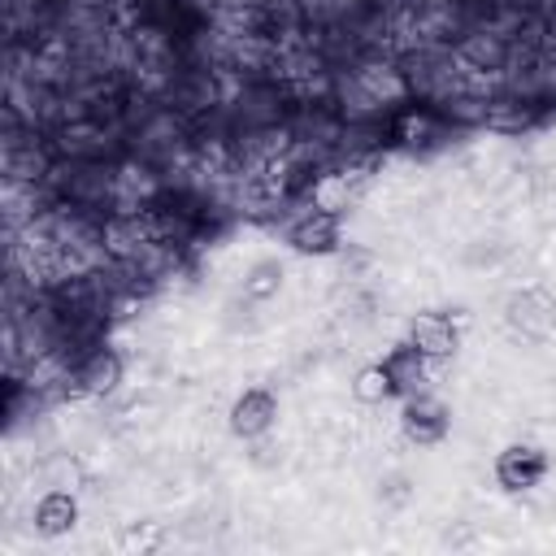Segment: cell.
I'll return each instance as SVG.
<instances>
[{
	"instance_id": "cell-1",
	"label": "cell",
	"mask_w": 556,
	"mask_h": 556,
	"mask_svg": "<svg viewBox=\"0 0 556 556\" xmlns=\"http://www.w3.org/2000/svg\"><path fill=\"white\" fill-rule=\"evenodd\" d=\"M122 378H126V361L109 339L87 348L74 361V395L78 400H109L122 387Z\"/></svg>"
},
{
	"instance_id": "cell-2",
	"label": "cell",
	"mask_w": 556,
	"mask_h": 556,
	"mask_svg": "<svg viewBox=\"0 0 556 556\" xmlns=\"http://www.w3.org/2000/svg\"><path fill=\"white\" fill-rule=\"evenodd\" d=\"M452 48H456L460 65H469L473 74H486V78H500L504 65H508V56H513V39L500 35L495 26H473Z\"/></svg>"
},
{
	"instance_id": "cell-3",
	"label": "cell",
	"mask_w": 556,
	"mask_h": 556,
	"mask_svg": "<svg viewBox=\"0 0 556 556\" xmlns=\"http://www.w3.org/2000/svg\"><path fill=\"white\" fill-rule=\"evenodd\" d=\"M404 343H413L430 365H439V361H447V356L460 348V326H456V317H447V313H417V317L408 321Z\"/></svg>"
},
{
	"instance_id": "cell-4",
	"label": "cell",
	"mask_w": 556,
	"mask_h": 556,
	"mask_svg": "<svg viewBox=\"0 0 556 556\" xmlns=\"http://www.w3.org/2000/svg\"><path fill=\"white\" fill-rule=\"evenodd\" d=\"M400 430H404L408 443H417V447H434V443L447 434V408H443L430 391L408 395L404 408H400Z\"/></svg>"
},
{
	"instance_id": "cell-5",
	"label": "cell",
	"mask_w": 556,
	"mask_h": 556,
	"mask_svg": "<svg viewBox=\"0 0 556 556\" xmlns=\"http://www.w3.org/2000/svg\"><path fill=\"white\" fill-rule=\"evenodd\" d=\"M543 473H547V456L534 443H513L495 460V482L504 491H530L543 482Z\"/></svg>"
},
{
	"instance_id": "cell-6",
	"label": "cell",
	"mask_w": 556,
	"mask_h": 556,
	"mask_svg": "<svg viewBox=\"0 0 556 556\" xmlns=\"http://www.w3.org/2000/svg\"><path fill=\"white\" fill-rule=\"evenodd\" d=\"M274 417H278V400H274V391H265V387H248V391H239L235 404H230V430H235L239 439H261V434H269Z\"/></svg>"
},
{
	"instance_id": "cell-7",
	"label": "cell",
	"mask_w": 556,
	"mask_h": 556,
	"mask_svg": "<svg viewBox=\"0 0 556 556\" xmlns=\"http://www.w3.org/2000/svg\"><path fill=\"white\" fill-rule=\"evenodd\" d=\"M508 326L521 334V339H543L552 326H556V304L547 300V291L539 287H526L508 300Z\"/></svg>"
},
{
	"instance_id": "cell-8",
	"label": "cell",
	"mask_w": 556,
	"mask_h": 556,
	"mask_svg": "<svg viewBox=\"0 0 556 556\" xmlns=\"http://www.w3.org/2000/svg\"><path fill=\"white\" fill-rule=\"evenodd\" d=\"M382 369H387V378H391V387H395L400 400L430 391V361H426L413 343H395V348L382 356Z\"/></svg>"
},
{
	"instance_id": "cell-9",
	"label": "cell",
	"mask_w": 556,
	"mask_h": 556,
	"mask_svg": "<svg viewBox=\"0 0 556 556\" xmlns=\"http://www.w3.org/2000/svg\"><path fill=\"white\" fill-rule=\"evenodd\" d=\"M74 521H78V500H74V491L52 486L48 495H39V504H35V530H39V534L56 539V534H65Z\"/></svg>"
},
{
	"instance_id": "cell-10",
	"label": "cell",
	"mask_w": 556,
	"mask_h": 556,
	"mask_svg": "<svg viewBox=\"0 0 556 556\" xmlns=\"http://www.w3.org/2000/svg\"><path fill=\"white\" fill-rule=\"evenodd\" d=\"M352 395H356L361 404H382V400H391V395H395V387H391V378H387L382 361H378V365H365V369L356 374Z\"/></svg>"
},
{
	"instance_id": "cell-11",
	"label": "cell",
	"mask_w": 556,
	"mask_h": 556,
	"mask_svg": "<svg viewBox=\"0 0 556 556\" xmlns=\"http://www.w3.org/2000/svg\"><path fill=\"white\" fill-rule=\"evenodd\" d=\"M278 282H282V269H278L274 261H261V265L248 269V278H243V295H248V300H265V295L278 291Z\"/></svg>"
}]
</instances>
